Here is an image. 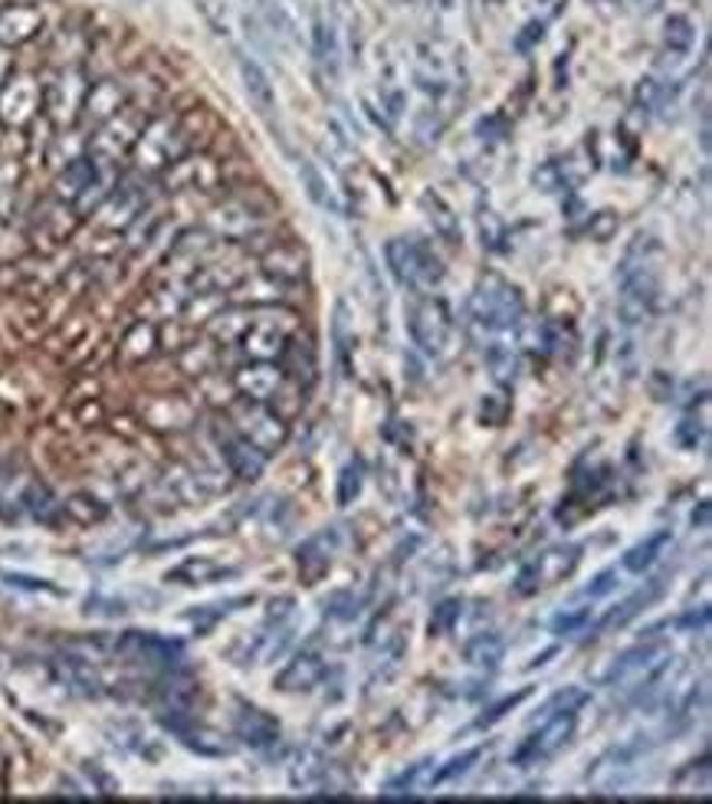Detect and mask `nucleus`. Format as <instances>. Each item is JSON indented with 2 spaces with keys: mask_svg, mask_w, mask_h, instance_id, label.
<instances>
[{
  "mask_svg": "<svg viewBox=\"0 0 712 804\" xmlns=\"http://www.w3.org/2000/svg\"><path fill=\"white\" fill-rule=\"evenodd\" d=\"M526 322V296L519 286L503 279L499 273L480 276V283L470 292V332L483 335V342L493 332L519 329Z\"/></svg>",
  "mask_w": 712,
  "mask_h": 804,
  "instance_id": "1",
  "label": "nucleus"
},
{
  "mask_svg": "<svg viewBox=\"0 0 712 804\" xmlns=\"http://www.w3.org/2000/svg\"><path fill=\"white\" fill-rule=\"evenodd\" d=\"M227 424L263 457L276 453L286 437H289V424L286 417H279L269 404L263 401H250V398H233L227 401Z\"/></svg>",
  "mask_w": 712,
  "mask_h": 804,
  "instance_id": "2",
  "label": "nucleus"
},
{
  "mask_svg": "<svg viewBox=\"0 0 712 804\" xmlns=\"http://www.w3.org/2000/svg\"><path fill=\"white\" fill-rule=\"evenodd\" d=\"M266 223H269V204L250 200L246 194H230L207 214V233L214 240H230V243H250L263 237Z\"/></svg>",
  "mask_w": 712,
  "mask_h": 804,
  "instance_id": "3",
  "label": "nucleus"
},
{
  "mask_svg": "<svg viewBox=\"0 0 712 804\" xmlns=\"http://www.w3.org/2000/svg\"><path fill=\"white\" fill-rule=\"evenodd\" d=\"M302 329V319L296 309L286 306H263L260 315H253V325L240 338V352L250 361H276L289 342V335Z\"/></svg>",
  "mask_w": 712,
  "mask_h": 804,
  "instance_id": "4",
  "label": "nucleus"
},
{
  "mask_svg": "<svg viewBox=\"0 0 712 804\" xmlns=\"http://www.w3.org/2000/svg\"><path fill=\"white\" fill-rule=\"evenodd\" d=\"M194 151L181 118H154V122H145L138 141L131 145V158L138 168L145 171H164L171 161H177L181 154Z\"/></svg>",
  "mask_w": 712,
  "mask_h": 804,
  "instance_id": "5",
  "label": "nucleus"
},
{
  "mask_svg": "<svg viewBox=\"0 0 712 804\" xmlns=\"http://www.w3.org/2000/svg\"><path fill=\"white\" fill-rule=\"evenodd\" d=\"M407 332L424 355H440L453 335V312H450L447 299H440V296L417 299L407 312Z\"/></svg>",
  "mask_w": 712,
  "mask_h": 804,
  "instance_id": "6",
  "label": "nucleus"
},
{
  "mask_svg": "<svg viewBox=\"0 0 712 804\" xmlns=\"http://www.w3.org/2000/svg\"><path fill=\"white\" fill-rule=\"evenodd\" d=\"M575 726H578V713H562V716H549L539 723V730H532L519 749L513 753V766L519 769H529V766H542L549 759H555L575 736Z\"/></svg>",
  "mask_w": 712,
  "mask_h": 804,
  "instance_id": "7",
  "label": "nucleus"
},
{
  "mask_svg": "<svg viewBox=\"0 0 712 804\" xmlns=\"http://www.w3.org/2000/svg\"><path fill=\"white\" fill-rule=\"evenodd\" d=\"M578 562H582V549L578 545L549 549L539 559H532L529 565H522V572L513 582V591L529 598V595H536V591H542V588H549L555 582H565L578 568Z\"/></svg>",
  "mask_w": 712,
  "mask_h": 804,
  "instance_id": "8",
  "label": "nucleus"
},
{
  "mask_svg": "<svg viewBox=\"0 0 712 804\" xmlns=\"http://www.w3.org/2000/svg\"><path fill=\"white\" fill-rule=\"evenodd\" d=\"M161 184L164 191L171 194H181V191H217L223 184V164L204 151H187L181 154L177 161H171L164 171H161Z\"/></svg>",
  "mask_w": 712,
  "mask_h": 804,
  "instance_id": "9",
  "label": "nucleus"
},
{
  "mask_svg": "<svg viewBox=\"0 0 712 804\" xmlns=\"http://www.w3.org/2000/svg\"><path fill=\"white\" fill-rule=\"evenodd\" d=\"M39 108H43V85L33 76L20 72L0 82V125L23 128L36 118Z\"/></svg>",
  "mask_w": 712,
  "mask_h": 804,
  "instance_id": "10",
  "label": "nucleus"
},
{
  "mask_svg": "<svg viewBox=\"0 0 712 804\" xmlns=\"http://www.w3.org/2000/svg\"><path fill=\"white\" fill-rule=\"evenodd\" d=\"M85 79L79 69H62L46 89H43V108L56 125H72L82 112V99H85Z\"/></svg>",
  "mask_w": 712,
  "mask_h": 804,
  "instance_id": "11",
  "label": "nucleus"
},
{
  "mask_svg": "<svg viewBox=\"0 0 712 804\" xmlns=\"http://www.w3.org/2000/svg\"><path fill=\"white\" fill-rule=\"evenodd\" d=\"M115 654L131 661V664H145V667H171L181 661V647L174 641H164L158 634L148 631H128L118 638Z\"/></svg>",
  "mask_w": 712,
  "mask_h": 804,
  "instance_id": "12",
  "label": "nucleus"
},
{
  "mask_svg": "<svg viewBox=\"0 0 712 804\" xmlns=\"http://www.w3.org/2000/svg\"><path fill=\"white\" fill-rule=\"evenodd\" d=\"M260 273L283 279V283H292V286H302V279L309 276V253L302 243L269 240L266 253L260 256Z\"/></svg>",
  "mask_w": 712,
  "mask_h": 804,
  "instance_id": "13",
  "label": "nucleus"
},
{
  "mask_svg": "<svg viewBox=\"0 0 712 804\" xmlns=\"http://www.w3.org/2000/svg\"><path fill=\"white\" fill-rule=\"evenodd\" d=\"M214 440H217V447H220V457H223V463L230 467V473L237 476V480H256L260 473H263V467H266V457L260 453V450H253L230 424H217L214 427Z\"/></svg>",
  "mask_w": 712,
  "mask_h": 804,
  "instance_id": "14",
  "label": "nucleus"
},
{
  "mask_svg": "<svg viewBox=\"0 0 712 804\" xmlns=\"http://www.w3.org/2000/svg\"><path fill=\"white\" fill-rule=\"evenodd\" d=\"M276 361H279L283 375H286L289 381H296L299 388H306V391H309V388L315 384V378H319L315 345H312V335H309V332H302V329H296V332L289 335V342H286L283 355H279Z\"/></svg>",
  "mask_w": 712,
  "mask_h": 804,
  "instance_id": "15",
  "label": "nucleus"
},
{
  "mask_svg": "<svg viewBox=\"0 0 712 804\" xmlns=\"http://www.w3.org/2000/svg\"><path fill=\"white\" fill-rule=\"evenodd\" d=\"M299 286H292V283H283V279H273V276H266V273H246L237 286H233V292H230V302H237V306H250V309H263V306H286V299L296 292Z\"/></svg>",
  "mask_w": 712,
  "mask_h": 804,
  "instance_id": "16",
  "label": "nucleus"
},
{
  "mask_svg": "<svg viewBox=\"0 0 712 804\" xmlns=\"http://www.w3.org/2000/svg\"><path fill=\"white\" fill-rule=\"evenodd\" d=\"M283 381H286V375H283L279 361H250V365L237 368L230 378V384L240 398L263 401V404L279 391Z\"/></svg>",
  "mask_w": 712,
  "mask_h": 804,
  "instance_id": "17",
  "label": "nucleus"
},
{
  "mask_svg": "<svg viewBox=\"0 0 712 804\" xmlns=\"http://www.w3.org/2000/svg\"><path fill=\"white\" fill-rule=\"evenodd\" d=\"M233 733L250 749H269V746L279 743V723L269 713H263L260 707H250V703H237Z\"/></svg>",
  "mask_w": 712,
  "mask_h": 804,
  "instance_id": "18",
  "label": "nucleus"
},
{
  "mask_svg": "<svg viewBox=\"0 0 712 804\" xmlns=\"http://www.w3.org/2000/svg\"><path fill=\"white\" fill-rule=\"evenodd\" d=\"M43 10L33 3H7L0 7V46H23L43 30Z\"/></svg>",
  "mask_w": 712,
  "mask_h": 804,
  "instance_id": "19",
  "label": "nucleus"
},
{
  "mask_svg": "<svg viewBox=\"0 0 712 804\" xmlns=\"http://www.w3.org/2000/svg\"><path fill=\"white\" fill-rule=\"evenodd\" d=\"M322 677H325V661H322L319 654L306 651V654H296V657L276 674L273 687H276L279 693H309V690H315V687L322 684Z\"/></svg>",
  "mask_w": 712,
  "mask_h": 804,
  "instance_id": "20",
  "label": "nucleus"
},
{
  "mask_svg": "<svg viewBox=\"0 0 712 804\" xmlns=\"http://www.w3.org/2000/svg\"><path fill=\"white\" fill-rule=\"evenodd\" d=\"M335 549H338V539L335 532H319L312 536L299 552H296V565H299V575L306 585H319L329 568H332V559H335Z\"/></svg>",
  "mask_w": 712,
  "mask_h": 804,
  "instance_id": "21",
  "label": "nucleus"
},
{
  "mask_svg": "<svg viewBox=\"0 0 712 804\" xmlns=\"http://www.w3.org/2000/svg\"><path fill=\"white\" fill-rule=\"evenodd\" d=\"M122 108H125V89H122V82L99 79V82H92V89H85L79 118L89 122V125H102V122H108Z\"/></svg>",
  "mask_w": 712,
  "mask_h": 804,
  "instance_id": "22",
  "label": "nucleus"
},
{
  "mask_svg": "<svg viewBox=\"0 0 712 804\" xmlns=\"http://www.w3.org/2000/svg\"><path fill=\"white\" fill-rule=\"evenodd\" d=\"M384 263L394 276L398 286L404 289H421V266H417V240L394 237L384 243Z\"/></svg>",
  "mask_w": 712,
  "mask_h": 804,
  "instance_id": "23",
  "label": "nucleus"
},
{
  "mask_svg": "<svg viewBox=\"0 0 712 804\" xmlns=\"http://www.w3.org/2000/svg\"><path fill=\"white\" fill-rule=\"evenodd\" d=\"M237 66H240V79H243V89H246L250 105H253L263 118H269L273 108H276V89H273L266 69H263L256 59H250V56H237Z\"/></svg>",
  "mask_w": 712,
  "mask_h": 804,
  "instance_id": "24",
  "label": "nucleus"
},
{
  "mask_svg": "<svg viewBox=\"0 0 712 804\" xmlns=\"http://www.w3.org/2000/svg\"><path fill=\"white\" fill-rule=\"evenodd\" d=\"M237 568L230 565H220L214 559H187L181 565H174L164 582L171 585H184V588H200V585H214V582H223V578H233Z\"/></svg>",
  "mask_w": 712,
  "mask_h": 804,
  "instance_id": "25",
  "label": "nucleus"
},
{
  "mask_svg": "<svg viewBox=\"0 0 712 804\" xmlns=\"http://www.w3.org/2000/svg\"><path fill=\"white\" fill-rule=\"evenodd\" d=\"M664 595V578H657V582H647L641 591H634L628 601H621L601 624H598V631L605 634V631H621V628H628L638 615H644L657 598Z\"/></svg>",
  "mask_w": 712,
  "mask_h": 804,
  "instance_id": "26",
  "label": "nucleus"
},
{
  "mask_svg": "<svg viewBox=\"0 0 712 804\" xmlns=\"http://www.w3.org/2000/svg\"><path fill=\"white\" fill-rule=\"evenodd\" d=\"M95 168H99V161L92 154H79V158L66 161L62 171H59V177H56V197L76 204L89 191V184L95 177Z\"/></svg>",
  "mask_w": 712,
  "mask_h": 804,
  "instance_id": "27",
  "label": "nucleus"
},
{
  "mask_svg": "<svg viewBox=\"0 0 712 804\" xmlns=\"http://www.w3.org/2000/svg\"><path fill=\"white\" fill-rule=\"evenodd\" d=\"M421 207H424V214H427V220H430V227H434L437 237H444L447 243H460L463 240L460 217L453 214V207L437 191H424L421 194Z\"/></svg>",
  "mask_w": 712,
  "mask_h": 804,
  "instance_id": "28",
  "label": "nucleus"
},
{
  "mask_svg": "<svg viewBox=\"0 0 712 804\" xmlns=\"http://www.w3.org/2000/svg\"><path fill=\"white\" fill-rule=\"evenodd\" d=\"M253 325V309L250 306H230V309H220L214 319H210V332H214V338H220V342H240L243 338V332Z\"/></svg>",
  "mask_w": 712,
  "mask_h": 804,
  "instance_id": "29",
  "label": "nucleus"
},
{
  "mask_svg": "<svg viewBox=\"0 0 712 804\" xmlns=\"http://www.w3.org/2000/svg\"><path fill=\"white\" fill-rule=\"evenodd\" d=\"M670 545V529H661V532H654L651 539H644L641 545H634V549H628V555H624V572H631V575H644L657 559H661V552Z\"/></svg>",
  "mask_w": 712,
  "mask_h": 804,
  "instance_id": "30",
  "label": "nucleus"
},
{
  "mask_svg": "<svg viewBox=\"0 0 712 804\" xmlns=\"http://www.w3.org/2000/svg\"><path fill=\"white\" fill-rule=\"evenodd\" d=\"M503 654H506V641L499 634H476L463 651L467 664L480 670H496L503 664Z\"/></svg>",
  "mask_w": 712,
  "mask_h": 804,
  "instance_id": "31",
  "label": "nucleus"
},
{
  "mask_svg": "<svg viewBox=\"0 0 712 804\" xmlns=\"http://www.w3.org/2000/svg\"><path fill=\"white\" fill-rule=\"evenodd\" d=\"M588 703H592V693H588V690H582V687H565V690L552 693V697L539 707L536 723H542V720H549V716H562V713H578V710L588 707Z\"/></svg>",
  "mask_w": 712,
  "mask_h": 804,
  "instance_id": "32",
  "label": "nucleus"
},
{
  "mask_svg": "<svg viewBox=\"0 0 712 804\" xmlns=\"http://www.w3.org/2000/svg\"><path fill=\"white\" fill-rule=\"evenodd\" d=\"M483 355H486V365H490L493 381L506 384V381L516 378L519 358H516V348L513 345H506V342H486L483 345Z\"/></svg>",
  "mask_w": 712,
  "mask_h": 804,
  "instance_id": "33",
  "label": "nucleus"
},
{
  "mask_svg": "<svg viewBox=\"0 0 712 804\" xmlns=\"http://www.w3.org/2000/svg\"><path fill=\"white\" fill-rule=\"evenodd\" d=\"M693 43H697V26H693V20L684 16V13L667 16V23H664V46H667L670 53H677V56H687V53L693 49Z\"/></svg>",
  "mask_w": 712,
  "mask_h": 804,
  "instance_id": "34",
  "label": "nucleus"
},
{
  "mask_svg": "<svg viewBox=\"0 0 712 804\" xmlns=\"http://www.w3.org/2000/svg\"><path fill=\"white\" fill-rule=\"evenodd\" d=\"M154 345H158V332H154V325H148V322H135L131 325V332L125 335V342H122V352H125V358H148L151 352H154Z\"/></svg>",
  "mask_w": 712,
  "mask_h": 804,
  "instance_id": "35",
  "label": "nucleus"
},
{
  "mask_svg": "<svg viewBox=\"0 0 712 804\" xmlns=\"http://www.w3.org/2000/svg\"><path fill=\"white\" fill-rule=\"evenodd\" d=\"M299 181H302V187H306V194H309L312 204H319V207H335V200H332V194H329V187H325L322 171H319L309 158L299 161Z\"/></svg>",
  "mask_w": 712,
  "mask_h": 804,
  "instance_id": "36",
  "label": "nucleus"
},
{
  "mask_svg": "<svg viewBox=\"0 0 712 804\" xmlns=\"http://www.w3.org/2000/svg\"><path fill=\"white\" fill-rule=\"evenodd\" d=\"M263 20H266V26L273 30V33H279V36H296V26H299V20H296V13L289 10V3H283V0H263Z\"/></svg>",
  "mask_w": 712,
  "mask_h": 804,
  "instance_id": "37",
  "label": "nucleus"
},
{
  "mask_svg": "<svg viewBox=\"0 0 712 804\" xmlns=\"http://www.w3.org/2000/svg\"><path fill=\"white\" fill-rule=\"evenodd\" d=\"M480 759H483V746H480V749H470V753H463V756H457V759H450L447 766H440V769L430 776V789H434V785H447V782L463 779Z\"/></svg>",
  "mask_w": 712,
  "mask_h": 804,
  "instance_id": "38",
  "label": "nucleus"
},
{
  "mask_svg": "<svg viewBox=\"0 0 712 804\" xmlns=\"http://www.w3.org/2000/svg\"><path fill=\"white\" fill-rule=\"evenodd\" d=\"M460 615H463V605H460L457 598H450V601H440V605L434 608V615H430V624H427L430 638H447V634H450V631L457 628Z\"/></svg>",
  "mask_w": 712,
  "mask_h": 804,
  "instance_id": "39",
  "label": "nucleus"
},
{
  "mask_svg": "<svg viewBox=\"0 0 712 804\" xmlns=\"http://www.w3.org/2000/svg\"><path fill=\"white\" fill-rule=\"evenodd\" d=\"M312 49H315V59H319V62H325V66L335 69L338 46H335V33H332V26H329L322 16H315V26H312Z\"/></svg>",
  "mask_w": 712,
  "mask_h": 804,
  "instance_id": "40",
  "label": "nucleus"
},
{
  "mask_svg": "<svg viewBox=\"0 0 712 804\" xmlns=\"http://www.w3.org/2000/svg\"><path fill=\"white\" fill-rule=\"evenodd\" d=\"M592 621V608H569L562 615H555L552 621V634L559 638H572V634H582Z\"/></svg>",
  "mask_w": 712,
  "mask_h": 804,
  "instance_id": "41",
  "label": "nucleus"
},
{
  "mask_svg": "<svg viewBox=\"0 0 712 804\" xmlns=\"http://www.w3.org/2000/svg\"><path fill=\"white\" fill-rule=\"evenodd\" d=\"M664 99H667V89H664V82H657L654 76L641 79L638 89H634V102H638L641 112H654V108H661Z\"/></svg>",
  "mask_w": 712,
  "mask_h": 804,
  "instance_id": "42",
  "label": "nucleus"
},
{
  "mask_svg": "<svg viewBox=\"0 0 712 804\" xmlns=\"http://www.w3.org/2000/svg\"><path fill=\"white\" fill-rule=\"evenodd\" d=\"M618 227H621V217H618L615 210H598V214L588 217V237H592L595 243H608V240H615V237H618Z\"/></svg>",
  "mask_w": 712,
  "mask_h": 804,
  "instance_id": "43",
  "label": "nucleus"
},
{
  "mask_svg": "<svg viewBox=\"0 0 712 804\" xmlns=\"http://www.w3.org/2000/svg\"><path fill=\"white\" fill-rule=\"evenodd\" d=\"M417 266H421V286H437L447 273L444 260L427 243H417Z\"/></svg>",
  "mask_w": 712,
  "mask_h": 804,
  "instance_id": "44",
  "label": "nucleus"
},
{
  "mask_svg": "<svg viewBox=\"0 0 712 804\" xmlns=\"http://www.w3.org/2000/svg\"><path fill=\"white\" fill-rule=\"evenodd\" d=\"M361 476H365L361 463H348V467L342 470V476H338V503H342V506H348V503L358 499V493H361Z\"/></svg>",
  "mask_w": 712,
  "mask_h": 804,
  "instance_id": "45",
  "label": "nucleus"
},
{
  "mask_svg": "<svg viewBox=\"0 0 712 804\" xmlns=\"http://www.w3.org/2000/svg\"><path fill=\"white\" fill-rule=\"evenodd\" d=\"M529 697H532V690L526 687V690H519V693H513V697L499 700L496 707H490V710H486V713L480 716V726H496V723H499V720H506V716H509V713H513L516 707H522V703H526Z\"/></svg>",
  "mask_w": 712,
  "mask_h": 804,
  "instance_id": "46",
  "label": "nucleus"
},
{
  "mask_svg": "<svg viewBox=\"0 0 712 804\" xmlns=\"http://www.w3.org/2000/svg\"><path fill=\"white\" fill-rule=\"evenodd\" d=\"M542 36H546V20H529L519 33H516V49L519 53H532L539 43H542Z\"/></svg>",
  "mask_w": 712,
  "mask_h": 804,
  "instance_id": "47",
  "label": "nucleus"
},
{
  "mask_svg": "<svg viewBox=\"0 0 712 804\" xmlns=\"http://www.w3.org/2000/svg\"><path fill=\"white\" fill-rule=\"evenodd\" d=\"M532 184H536L539 191H546V194H552V191H565V187H562V174H559V164H555V161H546L542 168H536Z\"/></svg>",
  "mask_w": 712,
  "mask_h": 804,
  "instance_id": "48",
  "label": "nucleus"
},
{
  "mask_svg": "<svg viewBox=\"0 0 712 804\" xmlns=\"http://www.w3.org/2000/svg\"><path fill=\"white\" fill-rule=\"evenodd\" d=\"M480 230H483V246H490V250H496L499 240L506 237V230H503V223H499V217L493 210L480 214Z\"/></svg>",
  "mask_w": 712,
  "mask_h": 804,
  "instance_id": "49",
  "label": "nucleus"
},
{
  "mask_svg": "<svg viewBox=\"0 0 712 804\" xmlns=\"http://www.w3.org/2000/svg\"><path fill=\"white\" fill-rule=\"evenodd\" d=\"M703 434H707V427H703L700 421H693V417L680 421V427H677V440H680V447H687V450H697V447L703 444Z\"/></svg>",
  "mask_w": 712,
  "mask_h": 804,
  "instance_id": "50",
  "label": "nucleus"
},
{
  "mask_svg": "<svg viewBox=\"0 0 712 804\" xmlns=\"http://www.w3.org/2000/svg\"><path fill=\"white\" fill-rule=\"evenodd\" d=\"M302 762H306V769H296V772H292V785H312V782H319V779L325 776V766H322L319 756L306 753Z\"/></svg>",
  "mask_w": 712,
  "mask_h": 804,
  "instance_id": "51",
  "label": "nucleus"
},
{
  "mask_svg": "<svg viewBox=\"0 0 712 804\" xmlns=\"http://www.w3.org/2000/svg\"><path fill=\"white\" fill-rule=\"evenodd\" d=\"M618 588V568H605L601 575H595V582L585 588V598H605V595H611Z\"/></svg>",
  "mask_w": 712,
  "mask_h": 804,
  "instance_id": "52",
  "label": "nucleus"
},
{
  "mask_svg": "<svg viewBox=\"0 0 712 804\" xmlns=\"http://www.w3.org/2000/svg\"><path fill=\"white\" fill-rule=\"evenodd\" d=\"M381 108H384V115H388V128H394V122H398L401 112H404V92H401V89H384V92H381Z\"/></svg>",
  "mask_w": 712,
  "mask_h": 804,
  "instance_id": "53",
  "label": "nucleus"
},
{
  "mask_svg": "<svg viewBox=\"0 0 712 804\" xmlns=\"http://www.w3.org/2000/svg\"><path fill=\"white\" fill-rule=\"evenodd\" d=\"M7 585H16V588H26V591H49V595H59L56 585H46L43 578H26V575H3Z\"/></svg>",
  "mask_w": 712,
  "mask_h": 804,
  "instance_id": "54",
  "label": "nucleus"
},
{
  "mask_svg": "<svg viewBox=\"0 0 712 804\" xmlns=\"http://www.w3.org/2000/svg\"><path fill=\"white\" fill-rule=\"evenodd\" d=\"M680 624H684V628H700V631H703V628L710 624V608H700V611H690V615H687V618H684Z\"/></svg>",
  "mask_w": 712,
  "mask_h": 804,
  "instance_id": "55",
  "label": "nucleus"
},
{
  "mask_svg": "<svg viewBox=\"0 0 712 804\" xmlns=\"http://www.w3.org/2000/svg\"><path fill=\"white\" fill-rule=\"evenodd\" d=\"M539 3H542V16H539V20H546V23H549L552 16H559V13H562V3H565V0H539Z\"/></svg>",
  "mask_w": 712,
  "mask_h": 804,
  "instance_id": "56",
  "label": "nucleus"
},
{
  "mask_svg": "<svg viewBox=\"0 0 712 804\" xmlns=\"http://www.w3.org/2000/svg\"><path fill=\"white\" fill-rule=\"evenodd\" d=\"M697 522H700V526H710V503L700 506V516L693 513V526H697Z\"/></svg>",
  "mask_w": 712,
  "mask_h": 804,
  "instance_id": "57",
  "label": "nucleus"
},
{
  "mask_svg": "<svg viewBox=\"0 0 712 804\" xmlns=\"http://www.w3.org/2000/svg\"><path fill=\"white\" fill-rule=\"evenodd\" d=\"M7 66H10V56H7V46H0V82L7 79Z\"/></svg>",
  "mask_w": 712,
  "mask_h": 804,
  "instance_id": "58",
  "label": "nucleus"
}]
</instances>
